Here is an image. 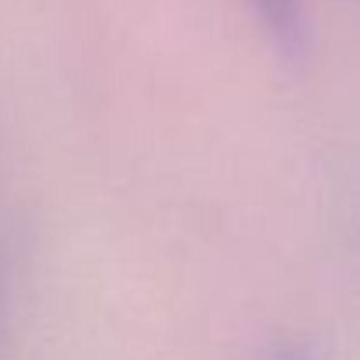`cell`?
Instances as JSON below:
<instances>
[{"label":"cell","mask_w":360,"mask_h":360,"mask_svg":"<svg viewBox=\"0 0 360 360\" xmlns=\"http://www.w3.org/2000/svg\"><path fill=\"white\" fill-rule=\"evenodd\" d=\"M273 39L287 49H297L304 39V21H301V0H252Z\"/></svg>","instance_id":"obj_1"},{"label":"cell","mask_w":360,"mask_h":360,"mask_svg":"<svg viewBox=\"0 0 360 360\" xmlns=\"http://www.w3.org/2000/svg\"><path fill=\"white\" fill-rule=\"evenodd\" d=\"M273 360H315L311 357V350H304V347H280Z\"/></svg>","instance_id":"obj_2"}]
</instances>
